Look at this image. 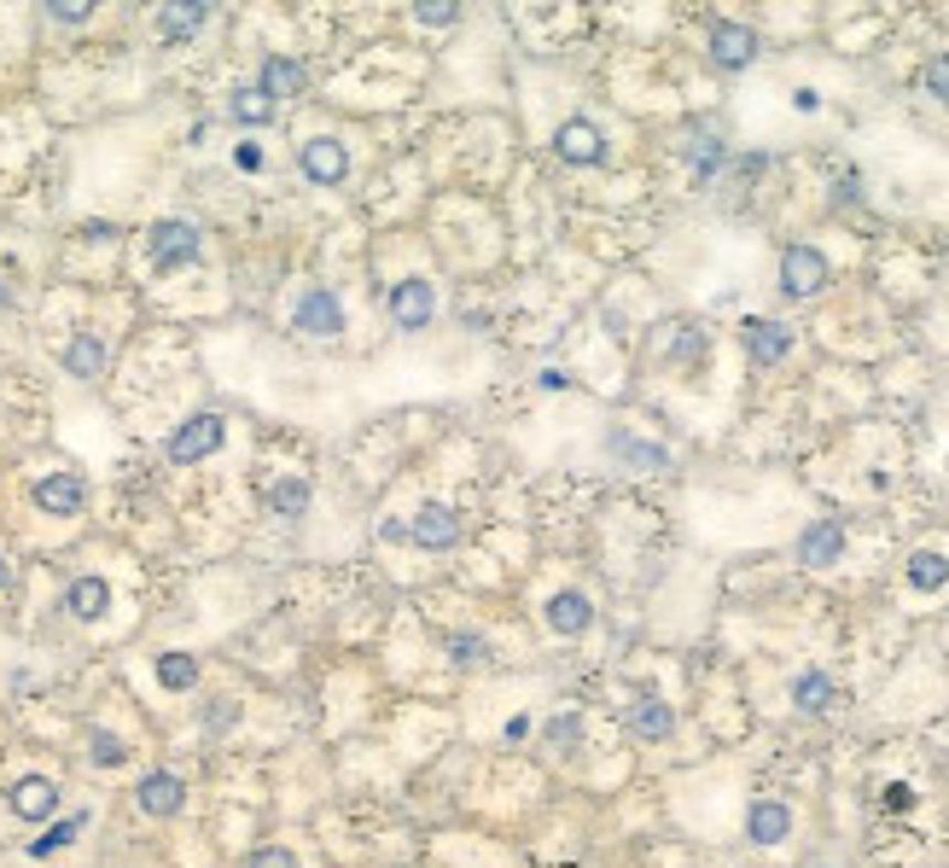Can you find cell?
Here are the masks:
<instances>
[{
    "label": "cell",
    "instance_id": "cell-10",
    "mask_svg": "<svg viewBox=\"0 0 949 868\" xmlns=\"http://www.w3.org/2000/svg\"><path fill=\"white\" fill-rule=\"evenodd\" d=\"M7 804H12V816H24V822H47L58 811V787L47 775H24V781H12Z\"/></svg>",
    "mask_w": 949,
    "mask_h": 868
},
{
    "label": "cell",
    "instance_id": "cell-18",
    "mask_svg": "<svg viewBox=\"0 0 949 868\" xmlns=\"http://www.w3.org/2000/svg\"><path fill=\"white\" fill-rule=\"evenodd\" d=\"M204 18H211V7L204 0H175V7L158 12V35L163 41H193L204 30Z\"/></svg>",
    "mask_w": 949,
    "mask_h": 868
},
{
    "label": "cell",
    "instance_id": "cell-31",
    "mask_svg": "<svg viewBox=\"0 0 949 868\" xmlns=\"http://www.w3.org/2000/svg\"><path fill=\"white\" fill-rule=\"evenodd\" d=\"M88 758L99 763V770H117V763L129 758V747H122L117 735H94V747H88Z\"/></svg>",
    "mask_w": 949,
    "mask_h": 868
},
{
    "label": "cell",
    "instance_id": "cell-36",
    "mask_svg": "<svg viewBox=\"0 0 949 868\" xmlns=\"http://www.w3.org/2000/svg\"><path fill=\"white\" fill-rule=\"evenodd\" d=\"M251 868H298V857L285 851V845H262V851L251 857Z\"/></svg>",
    "mask_w": 949,
    "mask_h": 868
},
{
    "label": "cell",
    "instance_id": "cell-11",
    "mask_svg": "<svg viewBox=\"0 0 949 868\" xmlns=\"http://www.w3.org/2000/svg\"><path fill=\"white\" fill-rule=\"evenodd\" d=\"M134 799H140V811H147V816H175L181 804H187V781L170 775V770H152V775L134 787Z\"/></svg>",
    "mask_w": 949,
    "mask_h": 868
},
{
    "label": "cell",
    "instance_id": "cell-7",
    "mask_svg": "<svg viewBox=\"0 0 949 868\" xmlns=\"http://www.w3.org/2000/svg\"><path fill=\"white\" fill-rule=\"evenodd\" d=\"M82 502H88V484H82L76 472H47V479L35 484V507L53 513V519H71V513H82Z\"/></svg>",
    "mask_w": 949,
    "mask_h": 868
},
{
    "label": "cell",
    "instance_id": "cell-16",
    "mask_svg": "<svg viewBox=\"0 0 949 868\" xmlns=\"http://www.w3.org/2000/svg\"><path fill=\"white\" fill-rule=\"evenodd\" d=\"M65 607H71V618L94 624V618H106V607H111V583L106 577H76V583L65 589Z\"/></svg>",
    "mask_w": 949,
    "mask_h": 868
},
{
    "label": "cell",
    "instance_id": "cell-32",
    "mask_svg": "<svg viewBox=\"0 0 949 868\" xmlns=\"http://www.w3.org/2000/svg\"><path fill=\"white\" fill-rule=\"evenodd\" d=\"M449 658H455V665H478V658H484V635L455 630V635H449Z\"/></svg>",
    "mask_w": 949,
    "mask_h": 868
},
{
    "label": "cell",
    "instance_id": "cell-17",
    "mask_svg": "<svg viewBox=\"0 0 949 868\" xmlns=\"http://www.w3.org/2000/svg\"><path fill=\"white\" fill-rule=\"evenodd\" d=\"M303 65L298 58H285V53H268L262 58V99H292V94H303Z\"/></svg>",
    "mask_w": 949,
    "mask_h": 868
},
{
    "label": "cell",
    "instance_id": "cell-2",
    "mask_svg": "<svg viewBox=\"0 0 949 868\" xmlns=\"http://www.w3.org/2000/svg\"><path fill=\"white\" fill-rule=\"evenodd\" d=\"M222 438H228V426H222V415H193V420H181L175 426V438H170V461L175 467H193L204 461V454H216Z\"/></svg>",
    "mask_w": 949,
    "mask_h": 868
},
{
    "label": "cell",
    "instance_id": "cell-1",
    "mask_svg": "<svg viewBox=\"0 0 949 868\" xmlns=\"http://www.w3.org/2000/svg\"><path fill=\"white\" fill-rule=\"evenodd\" d=\"M828 286V257L816 245H787L780 251V292L787 298H816Z\"/></svg>",
    "mask_w": 949,
    "mask_h": 868
},
{
    "label": "cell",
    "instance_id": "cell-22",
    "mask_svg": "<svg viewBox=\"0 0 949 868\" xmlns=\"http://www.w3.org/2000/svg\"><path fill=\"white\" fill-rule=\"evenodd\" d=\"M792 699H798V711H828L833 706V682L821 676V671H804L792 682Z\"/></svg>",
    "mask_w": 949,
    "mask_h": 868
},
{
    "label": "cell",
    "instance_id": "cell-39",
    "mask_svg": "<svg viewBox=\"0 0 949 868\" xmlns=\"http://www.w3.org/2000/svg\"><path fill=\"white\" fill-rule=\"evenodd\" d=\"M0 589H7V560H0Z\"/></svg>",
    "mask_w": 949,
    "mask_h": 868
},
{
    "label": "cell",
    "instance_id": "cell-23",
    "mask_svg": "<svg viewBox=\"0 0 949 868\" xmlns=\"http://www.w3.org/2000/svg\"><path fill=\"white\" fill-rule=\"evenodd\" d=\"M228 111H234V122H245V129H262V122H274V99H262V88H239Z\"/></svg>",
    "mask_w": 949,
    "mask_h": 868
},
{
    "label": "cell",
    "instance_id": "cell-25",
    "mask_svg": "<svg viewBox=\"0 0 949 868\" xmlns=\"http://www.w3.org/2000/svg\"><path fill=\"white\" fill-rule=\"evenodd\" d=\"M158 682H163V688H193V682H198V658L193 653H163L158 658Z\"/></svg>",
    "mask_w": 949,
    "mask_h": 868
},
{
    "label": "cell",
    "instance_id": "cell-37",
    "mask_svg": "<svg viewBox=\"0 0 949 868\" xmlns=\"http://www.w3.org/2000/svg\"><path fill=\"white\" fill-rule=\"evenodd\" d=\"M885 804H892V811H909V804H915V787H909V781H892V787H885Z\"/></svg>",
    "mask_w": 949,
    "mask_h": 868
},
{
    "label": "cell",
    "instance_id": "cell-24",
    "mask_svg": "<svg viewBox=\"0 0 949 868\" xmlns=\"http://www.w3.org/2000/svg\"><path fill=\"white\" fill-rule=\"evenodd\" d=\"M82 828H88V816H65V822H53V828L47 834H41V839H30V857H53V851H65V845L82 834Z\"/></svg>",
    "mask_w": 949,
    "mask_h": 868
},
{
    "label": "cell",
    "instance_id": "cell-38",
    "mask_svg": "<svg viewBox=\"0 0 949 868\" xmlns=\"http://www.w3.org/2000/svg\"><path fill=\"white\" fill-rule=\"evenodd\" d=\"M234 163H239V170H262V147H251V140H245V147L234 152Z\"/></svg>",
    "mask_w": 949,
    "mask_h": 868
},
{
    "label": "cell",
    "instance_id": "cell-12",
    "mask_svg": "<svg viewBox=\"0 0 949 868\" xmlns=\"http://www.w3.org/2000/svg\"><path fill=\"white\" fill-rule=\"evenodd\" d=\"M711 58L722 71H746L752 58H757V35L746 24H716L711 30Z\"/></svg>",
    "mask_w": 949,
    "mask_h": 868
},
{
    "label": "cell",
    "instance_id": "cell-20",
    "mask_svg": "<svg viewBox=\"0 0 949 868\" xmlns=\"http://www.w3.org/2000/svg\"><path fill=\"white\" fill-rule=\"evenodd\" d=\"M629 729H635V740H670L676 735V711L665 706V699H635V711H629Z\"/></svg>",
    "mask_w": 949,
    "mask_h": 868
},
{
    "label": "cell",
    "instance_id": "cell-6",
    "mask_svg": "<svg viewBox=\"0 0 949 868\" xmlns=\"http://www.w3.org/2000/svg\"><path fill=\"white\" fill-rule=\"evenodd\" d=\"M431 309H438V298H431V280L390 286V321H397L402 333H420V326L431 321Z\"/></svg>",
    "mask_w": 949,
    "mask_h": 868
},
{
    "label": "cell",
    "instance_id": "cell-28",
    "mask_svg": "<svg viewBox=\"0 0 949 868\" xmlns=\"http://www.w3.org/2000/svg\"><path fill=\"white\" fill-rule=\"evenodd\" d=\"M542 740H548V747H560V752H576V747H583V717H548L542 722Z\"/></svg>",
    "mask_w": 949,
    "mask_h": 868
},
{
    "label": "cell",
    "instance_id": "cell-26",
    "mask_svg": "<svg viewBox=\"0 0 949 868\" xmlns=\"http://www.w3.org/2000/svg\"><path fill=\"white\" fill-rule=\"evenodd\" d=\"M722 158H729V147H722L716 135H699L693 147H688V163H693V175H699V181H711V175L722 170Z\"/></svg>",
    "mask_w": 949,
    "mask_h": 868
},
{
    "label": "cell",
    "instance_id": "cell-5",
    "mask_svg": "<svg viewBox=\"0 0 949 868\" xmlns=\"http://www.w3.org/2000/svg\"><path fill=\"white\" fill-rule=\"evenodd\" d=\"M292 326L298 333H315V339H333V333H344V303L326 292V286H315V292H303Z\"/></svg>",
    "mask_w": 949,
    "mask_h": 868
},
{
    "label": "cell",
    "instance_id": "cell-19",
    "mask_svg": "<svg viewBox=\"0 0 949 868\" xmlns=\"http://www.w3.org/2000/svg\"><path fill=\"white\" fill-rule=\"evenodd\" d=\"M548 624L560 630V635H583L594 624V607H589V594H576V589H560L548 601Z\"/></svg>",
    "mask_w": 949,
    "mask_h": 868
},
{
    "label": "cell",
    "instance_id": "cell-8",
    "mask_svg": "<svg viewBox=\"0 0 949 868\" xmlns=\"http://www.w3.org/2000/svg\"><path fill=\"white\" fill-rule=\"evenodd\" d=\"M553 152H560L565 163H601L606 158V135L594 129L589 117H571V122H560V135H553Z\"/></svg>",
    "mask_w": 949,
    "mask_h": 868
},
{
    "label": "cell",
    "instance_id": "cell-27",
    "mask_svg": "<svg viewBox=\"0 0 949 868\" xmlns=\"http://www.w3.org/2000/svg\"><path fill=\"white\" fill-rule=\"evenodd\" d=\"M268 507L285 513V519H298V513L309 507V479H280L274 490H268Z\"/></svg>",
    "mask_w": 949,
    "mask_h": 868
},
{
    "label": "cell",
    "instance_id": "cell-15",
    "mask_svg": "<svg viewBox=\"0 0 949 868\" xmlns=\"http://www.w3.org/2000/svg\"><path fill=\"white\" fill-rule=\"evenodd\" d=\"M408 536H414L420 548H449V543H455V536H461V519H455V507H443V502H425V507L414 513V531H408Z\"/></svg>",
    "mask_w": 949,
    "mask_h": 868
},
{
    "label": "cell",
    "instance_id": "cell-34",
    "mask_svg": "<svg viewBox=\"0 0 949 868\" xmlns=\"http://www.w3.org/2000/svg\"><path fill=\"white\" fill-rule=\"evenodd\" d=\"M47 12L58 18V24H88V12H94V7H88V0H53Z\"/></svg>",
    "mask_w": 949,
    "mask_h": 868
},
{
    "label": "cell",
    "instance_id": "cell-3",
    "mask_svg": "<svg viewBox=\"0 0 949 868\" xmlns=\"http://www.w3.org/2000/svg\"><path fill=\"white\" fill-rule=\"evenodd\" d=\"M298 170L315 181V187H338V181L349 175V152H344V140L333 135H315V140H303V152H298Z\"/></svg>",
    "mask_w": 949,
    "mask_h": 868
},
{
    "label": "cell",
    "instance_id": "cell-21",
    "mask_svg": "<svg viewBox=\"0 0 949 868\" xmlns=\"http://www.w3.org/2000/svg\"><path fill=\"white\" fill-rule=\"evenodd\" d=\"M65 374L76 379H94V374H106V339H94V333H76L65 344Z\"/></svg>",
    "mask_w": 949,
    "mask_h": 868
},
{
    "label": "cell",
    "instance_id": "cell-33",
    "mask_svg": "<svg viewBox=\"0 0 949 868\" xmlns=\"http://www.w3.org/2000/svg\"><path fill=\"white\" fill-rule=\"evenodd\" d=\"M414 18H420V24H455V0H420V7H414Z\"/></svg>",
    "mask_w": 949,
    "mask_h": 868
},
{
    "label": "cell",
    "instance_id": "cell-30",
    "mask_svg": "<svg viewBox=\"0 0 949 868\" xmlns=\"http://www.w3.org/2000/svg\"><path fill=\"white\" fill-rule=\"evenodd\" d=\"M612 449L617 454H624V461H641V467H670V454L665 449H658V443H635V438H624V431H612Z\"/></svg>",
    "mask_w": 949,
    "mask_h": 868
},
{
    "label": "cell",
    "instance_id": "cell-4",
    "mask_svg": "<svg viewBox=\"0 0 949 868\" xmlns=\"http://www.w3.org/2000/svg\"><path fill=\"white\" fill-rule=\"evenodd\" d=\"M198 251H204V239H198L193 222H158L152 227V262L158 268H187V262H198Z\"/></svg>",
    "mask_w": 949,
    "mask_h": 868
},
{
    "label": "cell",
    "instance_id": "cell-35",
    "mask_svg": "<svg viewBox=\"0 0 949 868\" xmlns=\"http://www.w3.org/2000/svg\"><path fill=\"white\" fill-rule=\"evenodd\" d=\"M926 88H932L938 99H949V53H938L932 65H926Z\"/></svg>",
    "mask_w": 949,
    "mask_h": 868
},
{
    "label": "cell",
    "instance_id": "cell-9",
    "mask_svg": "<svg viewBox=\"0 0 949 868\" xmlns=\"http://www.w3.org/2000/svg\"><path fill=\"white\" fill-rule=\"evenodd\" d=\"M740 333H746V356H752L757 367H775V362L792 350V326H780V321L752 315L746 326H740Z\"/></svg>",
    "mask_w": 949,
    "mask_h": 868
},
{
    "label": "cell",
    "instance_id": "cell-29",
    "mask_svg": "<svg viewBox=\"0 0 949 868\" xmlns=\"http://www.w3.org/2000/svg\"><path fill=\"white\" fill-rule=\"evenodd\" d=\"M909 583L915 589H943L949 583V560H943V554H915V560H909Z\"/></svg>",
    "mask_w": 949,
    "mask_h": 868
},
{
    "label": "cell",
    "instance_id": "cell-13",
    "mask_svg": "<svg viewBox=\"0 0 949 868\" xmlns=\"http://www.w3.org/2000/svg\"><path fill=\"white\" fill-rule=\"evenodd\" d=\"M839 554H844V525H839V519L804 525V536H798V560H804V566H833Z\"/></svg>",
    "mask_w": 949,
    "mask_h": 868
},
{
    "label": "cell",
    "instance_id": "cell-14",
    "mask_svg": "<svg viewBox=\"0 0 949 868\" xmlns=\"http://www.w3.org/2000/svg\"><path fill=\"white\" fill-rule=\"evenodd\" d=\"M787 834H792V811L780 799H757L746 811V839L752 845H780Z\"/></svg>",
    "mask_w": 949,
    "mask_h": 868
}]
</instances>
